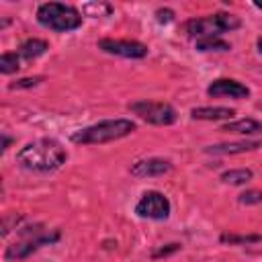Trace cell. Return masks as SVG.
<instances>
[{
    "label": "cell",
    "mask_w": 262,
    "mask_h": 262,
    "mask_svg": "<svg viewBox=\"0 0 262 262\" xmlns=\"http://www.w3.org/2000/svg\"><path fill=\"white\" fill-rule=\"evenodd\" d=\"M133 131H135V123L131 119H104L84 129H78L76 133H72L70 139L72 143H78V145H100V143L123 139Z\"/></svg>",
    "instance_id": "7a4b0ae2"
},
{
    "label": "cell",
    "mask_w": 262,
    "mask_h": 262,
    "mask_svg": "<svg viewBox=\"0 0 262 262\" xmlns=\"http://www.w3.org/2000/svg\"><path fill=\"white\" fill-rule=\"evenodd\" d=\"M66 160H68L66 147L53 137L35 139L27 143L25 147H20V151L16 154L18 166L29 172H37V174L55 172L66 164Z\"/></svg>",
    "instance_id": "6da1fadb"
},
{
    "label": "cell",
    "mask_w": 262,
    "mask_h": 262,
    "mask_svg": "<svg viewBox=\"0 0 262 262\" xmlns=\"http://www.w3.org/2000/svg\"><path fill=\"white\" fill-rule=\"evenodd\" d=\"M235 115V108L229 106H194L190 111V117L196 121H221V119H231Z\"/></svg>",
    "instance_id": "4fadbf2b"
},
{
    "label": "cell",
    "mask_w": 262,
    "mask_h": 262,
    "mask_svg": "<svg viewBox=\"0 0 262 262\" xmlns=\"http://www.w3.org/2000/svg\"><path fill=\"white\" fill-rule=\"evenodd\" d=\"M262 141H227V143H217V145H207L205 154L211 156H237V154H246V151H254L260 149Z\"/></svg>",
    "instance_id": "8fae6325"
},
{
    "label": "cell",
    "mask_w": 262,
    "mask_h": 262,
    "mask_svg": "<svg viewBox=\"0 0 262 262\" xmlns=\"http://www.w3.org/2000/svg\"><path fill=\"white\" fill-rule=\"evenodd\" d=\"M20 70V55L16 51H4L0 55V72L4 76H10Z\"/></svg>",
    "instance_id": "e0dca14e"
},
{
    "label": "cell",
    "mask_w": 262,
    "mask_h": 262,
    "mask_svg": "<svg viewBox=\"0 0 262 262\" xmlns=\"http://www.w3.org/2000/svg\"><path fill=\"white\" fill-rule=\"evenodd\" d=\"M219 239H221L223 244L237 246V244H258V242H262V235H258V233H246V235H237V233H221Z\"/></svg>",
    "instance_id": "d6986e66"
},
{
    "label": "cell",
    "mask_w": 262,
    "mask_h": 262,
    "mask_svg": "<svg viewBox=\"0 0 262 262\" xmlns=\"http://www.w3.org/2000/svg\"><path fill=\"white\" fill-rule=\"evenodd\" d=\"M37 20L49 31L70 33L82 27V12L70 4L61 2H45L37 8Z\"/></svg>",
    "instance_id": "277c9868"
},
{
    "label": "cell",
    "mask_w": 262,
    "mask_h": 262,
    "mask_svg": "<svg viewBox=\"0 0 262 262\" xmlns=\"http://www.w3.org/2000/svg\"><path fill=\"white\" fill-rule=\"evenodd\" d=\"M45 78L43 76H33V78H20V80H16V82H12L8 88L10 90H20V88H33V86H37V84H41Z\"/></svg>",
    "instance_id": "44dd1931"
},
{
    "label": "cell",
    "mask_w": 262,
    "mask_h": 262,
    "mask_svg": "<svg viewBox=\"0 0 262 262\" xmlns=\"http://www.w3.org/2000/svg\"><path fill=\"white\" fill-rule=\"evenodd\" d=\"M254 6H256L258 10H262V0H254Z\"/></svg>",
    "instance_id": "484cf974"
},
{
    "label": "cell",
    "mask_w": 262,
    "mask_h": 262,
    "mask_svg": "<svg viewBox=\"0 0 262 262\" xmlns=\"http://www.w3.org/2000/svg\"><path fill=\"white\" fill-rule=\"evenodd\" d=\"M59 239V231H51L45 233L43 229H35V231H25L23 239L10 244L4 252V260L6 262H16V260H25L27 256H31L33 252H37L43 246H51Z\"/></svg>",
    "instance_id": "5b68a950"
},
{
    "label": "cell",
    "mask_w": 262,
    "mask_h": 262,
    "mask_svg": "<svg viewBox=\"0 0 262 262\" xmlns=\"http://www.w3.org/2000/svg\"><path fill=\"white\" fill-rule=\"evenodd\" d=\"M221 131L225 133H235V135H262V121L258 119H235V121H227Z\"/></svg>",
    "instance_id": "7c38bea8"
},
{
    "label": "cell",
    "mask_w": 262,
    "mask_h": 262,
    "mask_svg": "<svg viewBox=\"0 0 262 262\" xmlns=\"http://www.w3.org/2000/svg\"><path fill=\"white\" fill-rule=\"evenodd\" d=\"M239 27H242L239 16L229 14V12H215V14H207V16L188 18L182 25V31L188 37H192L194 41H199L205 37H221L223 33H231Z\"/></svg>",
    "instance_id": "3957f363"
},
{
    "label": "cell",
    "mask_w": 262,
    "mask_h": 262,
    "mask_svg": "<svg viewBox=\"0 0 262 262\" xmlns=\"http://www.w3.org/2000/svg\"><path fill=\"white\" fill-rule=\"evenodd\" d=\"M98 49H102L104 53L117 55V57H127V59H141L147 55V45L135 39H100L98 41Z\"/></svg>",
    "instance_id": "ba28073f"
},
{
    "label": "cell",
    "mask_w": 262,
    "mask_h": 262,
    "mask_svg": "<svg viewBox=\"0 0 262 262\" xmlns=\"http://www.w3.org/2000/svg\"><path fill=\"white\" fill-rule=\"evenodd\" d=\"M172 170V162L164 158H145L139 160L131 166V174L135 178H154V176H164Z\"/></svg>",
    "instance_id": "30bf717a"
},
{
    "label": "cell",
    "mask_w": 262,
    "mask_h": 262,
    "mask_svg": "<svg viewBox=\"0 0 262 262\" xmlns=\"http://www.w3.org/2000/svg\"><path fill=\"white\" fill-rule=\"evenodd\" d=\"M49 49V43L45 41V39H37V37H31V39H25L20 45H18V55L23 57V59H27V61H31V59H37V57H41L45 51Z\"/></svg>",
    "instance_id": "5bb4252c"
},
{
    "label": "cell",
    "mask_w": 262,
    "mask_h": 262,
    "mask_svg": "<svg viewBox=\"0 0 262 262\" xmlns=\"http://www.w3.org/2000/svg\"><path fill=\"white\" fill-rule=\"evenodd\" d=\"M237 201L242 205H260L262 203V190H256V188H250V190H244Z\"/></svg>",
    "instance_id": "ffe728a7"
},
{
    "label": "cell",
    "mask_w": 262,
    "mask_h": 262,
    "mask_svg": "<svg viewBox=\"0 0 262 262\" xmlns=\"http://www.w3.org/2000/svg\"><path fill=\"white\" fill-rule=\"evenodd\" d=\"M80 12L84 16H108L113 12V6L104 4V2H86V4H82Z\"/></svg>",
    "instance_id": "ac0fdd59"
},
{
    "label": "cell",
    "mask_w": 262,
    "mask_h": 262,
    "mask_svg": "<svg viewBox=\"0 0 262 262\" xmlns=\"http://www.w3.org/2000/svg\"><path fill=\"white\" fill-rule=\"evenodd\" d=\"M194 49L201 51V53H205V51H227V49H231V45L221 37H205V39L194 41Z\"/></svg>",
    "instance_id": "2e32d148"
},
{
    "label": "cell",
    "mask_w": 262,
    "mask_h": 262,
    "mask_svg": "<svg viewBox=\"0 0 262 262\" xmlns=\"http://www.w3.org/2000/svg\"><path fill=\"white\" fill-rule=\"evenodd\" d=\"M254 178V172L250 168H231V170H225L221 174V180L225 184H231V186H242L246 182H250Z\"/></svg>",
    "instance_id": "9a60e30c"
},
{
    "label": "cell",
    "mask_w": 262,
    "mask_h": 262,
    "mask_svg": "<svg viewBox=\"0 0 262 262\" xmlns=\"http://www.w3.org/2000/svg\"><path fill=\"white\" fill-rule=\"evenodd\" d=\"M129 111L137 115L141 121L158 127H168L174 125L178 119V113L172 104L160 102V100H135L129 104Z\"/></svg>",
    "instance_id": "8992f818"
},
{
    "label": "cell",
    "mask_w": 262,
    "mask_h": 262,
    "mask_svg": "<svg viewBox=\"0 0 262 262\" xmlns=\"http://www.w3.org/2000/svg\"><path fill=\"white\" fill-rule=\"evenodd\" d=\"M207 94L211 98H233L242 100L250 96V88L233 78H217L207 86Z\"/></svg>",
    "instance_id": "9c48e42d"
},
{
    "label": "cell",
    "mask_w": 262,
    "mask_h": 262,
    "mask_svg": "<svg viewBox=\"0 0 262 262\" xmlns=\"http://www.w3.org/2000/svg\"><path fill=\"white\" fill-rule=\"evenodd\" d=\"M2 137H4V143H2V151H6V149H8V145H10V141H12V139H10V137H8V135H6V133H4V135H2Z\"/></svg>",
    "instance_id": "cb8c5ba5"
},
{
    "label": "cell",
    "mask_w": 262,
    "mask_h": 262,
    "mask_svg": "<svg viewBox=\"0 0 262 262\" xmlns=\"http://www.w3.org/2000/svg\"><path fill=\"white\" fill-rule=\"evenodd\" d=\"M256 47H258V51L262 53V37H258V41H256Z\"/></svg>",
    "instance_id": "d4e9b609"
},
{
    "label": "cell",
    "mask_w": 262,
    "mask_h": 262,
    "mask_svg": "<svg viewBox=\"0 0 262 262\" xmlns=\"http://www.w3.org/2000/svg\"><path fill=\"white\" fill-rule=\"evenodd\" d=\"M176 250H180V244H168V248H162V250H158V252H154V256L151 258H162V256H168V254H172V252H176Z\"/></svg>",
    "instance_id": "603a6c76"
},
{
    "label": "cell",
    "mask_w": 262,
    "mask_h": 262,
    "mask_svg": "<svg viewBox=\"0 0 262 262\" xmlns=\"http://www.w3.org/2000/svg\"><path fill=\"white\" fill-rule=\"evenodd\" d=\"M156 16H158V23H170L174 18V12L170 8H158L156 10Z\"/></svg>",
    "instance_id": "7402d4cb"
},
{
    "label": "cell",
    "mask_w": 262,
    "mask_h": 262,
    "mask_svg": "<svg viewBox=\"0 0 262 262\" xmlns=\"http://www.w3.org/2000/svg\"><path fill=\"white\" fill-rule=\"evenodd\" d=\"M135 213L141 219H154V221H166L172 213L170 199L160 190H147L141 194V199L135 205Z\"/></svg>",
    "instance_id": "52a82bcc"
}]
</instances>
